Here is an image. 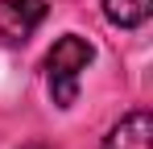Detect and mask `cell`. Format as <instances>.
<instances>
[{
	"mask_svg": "<svg viewBox=\"0 0 153 149\" xmlns=\"http://www.w3.org/2000/svg\"><path fill=\"white\" fill-rule=\"evenodd\" d=\"M103 17L116 25V29H141L153 13V0H100Z\"/></svg>",
	"mask_w": 153,
	"mask_h": 149,
	"instance_id": "obj_4",
	"label": "cell"
},
{
	"mask_svg": "<svg viewBox=\"0 0 153 149\" xmlns=\"http://www.w3.org/2000/svg\"><path fill=\"white\" fill-rule=\"evenodd\" d=\"M25 149H46V145H25Z\"/></svg>",
	"mask_w": 153,
	"mask_h": 149,
	"instance_id": "obj_5",
	"label": "cell"
},
{
	"mask_svg": "<svg viewBox=\"0 0 153 149\" xmlns=\"http://www.w3.org/2000/svg\"><path fill=\"white\" fill-rule=\"evenodd\" d=\"M100 149H153V124H149V112L137 108L108 128Z\"/></svg>",
	"mask_w": 153,
	"mask_h": 149,
	"instance_id": "obj_3",
	"label": "cell"
},
{
	"mask_svg": "<svg viewBox=\"0 0 153 149\" xmlns=\"http://www.w3.org/2000/svg\"><path fill=\"white\" fill-rule=\"evenodd\" d=\"M95 58V46L79 33H62L58 42L50 46L46 54V87H50V99L54 108H75L79 99V83H83V71L91 66Z\"/></svg>",
	"mask_w": 153,
	"mask_h": 149,
	"instance_id": "obj_1",
	"label": "cell"
},
{
	"mask_svg": "<svg viewBox=\"0 0 153 149\" xmlns=\"http://www.w3.org/2000/svg\"><path fill=\"white\" fill-rule=\"evenodd\" d=\"M50 13L46 0H0V42L4 46H25L42 29Z\"/></svg>",
	"mask_w": 153,
	"mask_h": 149,
	"instance_id": "obj_2",
	"label": "cell"
}]
</instances>
